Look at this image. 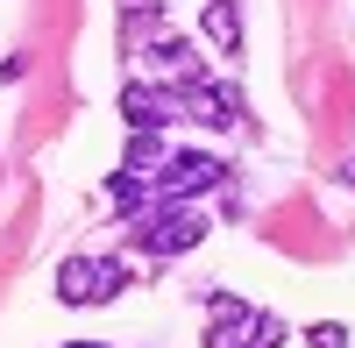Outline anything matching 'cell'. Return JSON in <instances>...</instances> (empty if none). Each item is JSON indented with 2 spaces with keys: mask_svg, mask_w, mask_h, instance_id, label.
<instances>
[{
  "mask_svg": "<svg viewBox=\"0 0 355 348\" xmlns=\"http://www.w3.org/2000/svg\"><path fill=\"white\" fill-rule=\"evenodd\" d=\"M206 43H214L220 57H234V50H242V15H234V0H206Z\"/></svg>",
  "mask_w": 355,
  "mask_h": 348,
  "instance_id": "7",
  "label": "cell"
},
{
  "mask_svg": "<svg viewBox=\"0 0 355 348\" xmlns=\"http://www.w3.org/2000/svg\"><path fill=\"white\" fill-rule=\"evenodd\" d=\"M192 121L234 128V121H242V93H234V85H192Z\"/></svg>",
  "mask_w": 355,
  "mask_h": 348,
  "instance_id": "5",
  "label": "cell"
},
{
  "mask_svg": "<svg viewBox=\"0 0 355 348\" xmlns=\"http://www.w3.org/2000/svg\"><path fill=\"white\" fill-rule=\"evenodd\" d=\"M306 348H348V327L341 320H313L306 327Z\"/></svg>",
  "mask_w": 355,
  "mask_h": 348,
  "instance_id": "12",
  "label": "cell"
},
{
  "mask_svg": "<svg viewBox=\"0 0 355 348\" xmlns=\"http://www.w3.org/2000/svg\"><path fill=\"white\" fill-rule=\"evenodd\" d=\"M128 263H100V256H71V263H57V299L64 306H107L128 292Z\"/></svg>",
  "mask_w": 355,
  "mask_h": 348,
  "instance_id": "1",
  "label": "cell"
},
{
  "mask_svg": "<svg viewBox=\"0 0 355 348\" xmlns=\"http://www.w3.org/2000/svg\"><path fill=\"white\" fill-rule=\"evenodd\" d=\"M249 348H277L284 341V320H277V313H249V334H242Z\"/></svg>",
  "mask_w": 355,
  "mask_h": 348,
  "instance_id": "11",
  "label": "cell"
},
{
  "mask_svg": "<svg viewBox=\"0 0 355 348\" xmlns=\"http://www.w3.org/2000/svg\"><path fill=\"white\" fill-rule=\"evenodd\" d=\"M107 199H114L121 214H150V185H142V178H121V171L107 178Z\"/></svg>",
  "mask_w": 355,
  "mask_h": 348,
  "instance_id": "10",
  "label": "cell"
},
{
  "mask_svg": "<svg viewBox=\"0 0 355 348\" xmlns=\"http://www.w3.org/2000/svg\"><path fill=\"white\" fill-rule=\"evenodd\" d=\"M78 348H93V341H78Z\"/></svg>",
  "mask_w": 355,
  "mask_h": 348,
  "instance_id": "13",
  "label": "cell"
},
{
  "mask_svg": "<svg viewBox=\"0 0 355 348\" xmlns=\"http://www.w3.org/2000/svg\"><path fill=\"white\" fill-rule=\"evenodd\" d=\"M128 235L150 249V256H185V249H199V242H206V220H199L192 207H178V199H171L164 214H135Z\"/></svg>",
  "mask_w": 355,
  "mask_h": 348,
  "instance_id": "2",
  "label": "cell"
},
{
  "mask_svg": "<svg viewBox=\"0 0 355 348\" xmlns=\"http://www.w3.org/2000/svg\"><path fill=\"white\" fill-rule=\"evenodd\" d=\"M164 199H199V192H214V185H227V164L214 157V150H178V157H164V171L150 178Z\"/></svg>",
  "mask_w": 355,
  "mask_h": 348,
  "instance_id": "3",
  "label": "cell"
},
{
  "mask_svg": "<svg viewBox=\"0 0 355 348\" xmlns=\"http://www.w3.org/2000/svg\"><path fill=\"white\" fill-rule=\"evenodd\" d=\"M164 28V8L157 0H128V15H121V43H135V50H150V36Z\"/></svg>",
  "mask_w": 355,
  "mask_h": 348,
  "instance_id": "9",
  "label": "cell"
},
{
  "mask_svg": "<svg viewBox=\"0 0 355 348\" xmlns=\"http://www.w3.org/2000/svg\"><path fill=\"white\" fill-rule=\"evenodd\" d=\"M164 157H171V150H164V135H135V142H128V157H121V178H142V185H150L157 171H164Z\"/></svg>",
  "mask_w": 355,
  "mask_h": 348,
  "instance_id": "8",
  "label": "cell"
},
{
  "mask_svg": "<svg viewBox=\"0 0 355 348\" xmlns=\"http://www.w3.org/2000/svg\"><path fill=\"white\" fill-rule=\"evenodd\" d=\"M142 57H157L164 71H178L185 85H199V43H192V36H150V50H142Z\"/></svg>",
  "mask_w": 355,
  "mask_h": 348,
  "instance_id": "6",
  "label": "cell"
},
{
  "mask_svg": "<svg viewBox=\"0 0 355 348\" xmlns=\"http://www.w3.org/2000/svg\"><path fill=\"white\" fill-rule=\"evenodd\" d=\"M178 114H185V107H178L171 85H150V78H128V85H121V121H128L135 135H164Z\"/></svg>",
  "mask_w": 355,
  "mask_h": 348,
  "instance_id": "4",
  "label": "cell"
}]
</instances>
